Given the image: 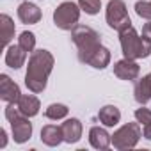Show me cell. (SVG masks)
Segmentation results:
<instances>
[{"label":"cell","mask_w":151,"mask_h":151,"mask_svg":"<svg viewBox=\"0 0 151 151\" xmlns=\"http://www.w3.org/2000/svg\"><path fill=\"white\" fill-rule=\"evenodd\" d=\"M71 37H73V43L77 45L78 48V60L82 62L91 52H94L96 48L101 46V39H100V34L87 27V25H75L71 29Z\"/></svg>","instance_id":"obj_3"},{"label":"cell","mask_w":151,"mask_h":151,"mask_svg":"<svg viewBox=\"0 0 151 151\" xmlns=\"http://www.w3.org/2000/svg\"><path fill=\"white\" fill-rule=\"evenodd\" d=\"M133 96H135V101L140 103V105H146L151 100V73L135 82Z\"/></svg>","instance_id":"obj_13"},{"label":"cell","mask_w":151,"mask_h":151,"mask_svg":"<svg viewBox=\"0 0 151 151\" xmlns=\"http://www.w3.org/2000/svg\"><path fill=\"white\" fill-rule=\"evenodd\" d=\"M60 128H62V133H64V142L75 144V142L80 140V137H82V123L77 117L66 119Z\"/></svg>","instance_id":"obj_11"},{"label":"cell","mask_w":151,"mask_h":151,"mask_svg":"<svg viewBox=\"0 0 151 151\" xmlns=\"http://www.w3.org/2000/svg\"><path fill=\"white\" fill-rule=\"evenodd\" d=\"M135 119H137V123L142 124V126L149 124V123H151V110H149V109H137V110H135Z\"/></svg>","instance_id":"obj_24"},{"label":"cell","mask_w":151,"mask_h":151,"mask_svg":"<svg viewBox=\"0 0 151 151\" xmlns=\"http://www.w3.org/2000/svg\"><path fill=\"white\" fill-rule=\"evenodd\" d=\"M7 144V135H6V130H0V147H6Z\"/></svg>","instance_id":"obj_26"},{"label":"cell","mask_w":151,"mask_h":151,"mask_svg":"<svg viewBox=\"0 0 151 151\" xmlns=\"http://www.w3.org/2000/svg\"><path fill=\"white\" fill-rule=\"evenodd\" d=\"M68 112H69V109H68L66 105H62V103H52V105H48V109L45 110V116H46L48 119L57 121V119H64V117L68 116Z\"/></svg>","instance_id":"obj_20"},{"label":"cell","mask_w":151,"mask_h":151,"mask_svg":"<svg viewBox=\"0 0 151 151\" xmlns=\"http://www.w3.org/2000/svg\"><path fill=\"white\" fill-rule=\"evenodd\" d=\"M18 18L25 25H34V23H37L41 20V9L36 4L22 2L20 7H18Z\"/></svg>","instance_id":"obj_12"},{"label":"cell","mask_w":151,"mask_h":151,"mask_svg":"<svg viewBox=\"0 0 151 151\" xmlns=\"http://www.w3.org/2000/svg\"><path fill=\"white\" fill-rule=\"evenodd\" d=\"M41 140L43 144L53 147V146H59L62 140H64V133H62V128L60 126H55V124H46L43 126L41 130Z\"/></svg>","instance_id":"obj_16"},{"label":"cell","mask_w":151,"mask_h":151,"mask_svg":"<svg viewBox=\"0 0 151 151\" xmlns=\"http://www.w3.org/2000/svg\"><path fill=\"white\" fill-rule=\"evenodd\" d=\"M0 98L7 103H18V100L22 98L20 87L16 82L11 80L9 75H0Z\"/></svg>","instance_id":"obj_9"},{"label":"cell","mask_w":151,"mask_h":151,"mask_svg":"<svg viewBox=\"0 0 151 151\" xmlns=\"http://www.w3.org/2000/svg\"><path fill=\"white\" fill-rule=\"evenodd\" d=\"M142 37L147 39V41H151V22L142 27Z\"/></svg>","instance_id":"obj_25"},{"label":"cell","mask_w":151,"mask_h":151,"mask_svg":"<svg viewBox=\"0 0 151 151\" xmlns=\"http://www.w3.org/2000/svg\"><path fill=\"white\" fill-rule=\"evenodd\" d=\"M18 107H20V110H22L23 116L34 117V116L39 114L41 103H39V100L34 94H22V98L18 100Z\"/></svg>","instance_id":"obj_17"},{"label":"cell","mask_w":151,"mask_h":151,"mask_svg":"<svg viewBox=\"0 0 151 151\" xmlns=\"http://www.w3.org/2000/svg\"><path fill=\"white\" fill-rule=\"evenodd\" d=\"M0 30H2V46L7 48L14 37V22L7 14H0Z\"/></svg>","instance_id":"obj_19"},{"label":"cell","mask_w":151,"mask_h":151,"mask_svg":"<svg viewBox=\"0 0 151 151\" xmlns=\"http://www.w3.org/2000/svg\"><path fill=\"white\" fill-rule=\"evenodd\" d=\"M53 55L48 50H36L32 52L27 66V75H25V86L30 93L37 94L46 89L48 77L53 69Z\"/></svg>","instance_id":"obj_1"},{"label":"cell","mask_w":151,"mask_h":151,"mask_svg":"<svg viewBox=\"0 0 151 151\" xmlns=\"http://www.w3.org/2000/svg\"><path fill=\"white\" fill-rule=\"evenodd\" d=\"M135 13L140 18H146L151 22V0H139L135 4Z\"/></svg>","instance_id":"obj_23"},{"label":"cell","mask_w":151,"mask_h":151,"mask_svg":"<svg viewBox=\"0 0 151 151\" xmlns=\"http://www.w3.org/2000/svg\"><path fill=\"white\" fill-rule=\"evenodd\" d=\"M142 135H144L147 140H151V123L144 126V130H142Z\"/></svg>","instance_id":"obj_27"},{"label":"cell","mask_w":151,"mask_h":151,"mask_svg":"<svg viewBox=\"0 0 151 151\" xmlns=\"http://www.w3.org/2000/svg\"><path fill=\"white\" fill-rule=\"evenodd\" d=\"M27 60V50H23L20 45H13V46H7V52H6V64L13 69H20Z\"/></svg>","instance_id":"obj_14"},{"label":"cell","mask_w":151,"mask_h":151,"mask_svg":"<svg viewBox=\"0 0 151 151\" xmlns=\"http://www.w3.org/2000/svg\"><path fill=\"white\" fill-rule=\"evenodd\" d=\"M82 62L84 64H89V66H93L96 69H103V68H107L110 64V50L101 45L100 48H96L94 52H91Z\"/></svg>","instance_id":"obj_10"},{"label":"cell","mask_w":151,"mask_h":151,"mask_svg":"<svg viewBox=\"0 0 151 151\" xmlns=\"http://www.w3.org/2000/svg\"><path fill=\"white\" fill-rule=\"evenodd\" d=\"M89 142L93 147L96 149H107L112 144V135H109V132L105 128L100 126H93L89 130Z\"/></svg>","instance_id":"obj_15"},{"label":"cell","mask_w":151,"mask_h":151,"mask_svg":"<svg viewBox=\"0 0 151 151\" xmlns=\"http://www.w3.org/2000/svg\"><path fill=\"white\" fill-rule=\"evenodd\" d=\"M9 123H11V130H13V139H14V142L23 144V142H27V140L32 137V123L29 121L27 116L20 114V116H16V117H14L13 121H9Z\"/></svg>","instance_id":"obj_7"},{"label":"cell","mask_w":151,"mask_h":151,"mask_svg":"<svg viewBox=\"0 0 151 151\" xmlns=\"http://www.w3.org/2000/svg\"><path fill=\"white\" fill-rule=\"evenodd\" d=\"M140 73V66L133 59H123L114 64V75L121 80H135Z\"/></svg>","instance_id":"obj_8"},{"label":"cell","mask_w":151,"mask_h":151,"mask_svg":"<svg viewBox=\"0 0 151 151\" xmlns=\"http://www.w3.org/2000/svg\"><path fill=\"white\" fill-rule=\"evenodd\" d=\"M80 6L75 2H62L55 11H53V23L60 30H71L78 23L80 18Z\"/></svg>","instance_id":"obj_4"},{"label":"cell","mask_w":151,"mask_h":151,"mask_svg":"<svg viewBox=\"0 0 151 151\" xmlns=\"http://www.w3.org/2000/svg\"><path fill=\"white\" fill-rule=\"evenodd\" d=\"M105 18H107L109 27L114 29V30H117V32L132 25V20L128 16L126 4L123 2V0H110V2L107 4Z\"/></svg>","instance_id":"obj_6"},{"label":"cell","mask_w":151,"mask_h":151,"mask_svg":"<svg viewBox=\"0 0 151 151\" xmlns=\"http://www.w3.org/2000/svg\"><path fill=\"white\" fill-rule=\"evenodd\" d=\"M98 119L100 123H103L105 126H116L121 121V112L116 105H105L100 109L98 112Z\"/></svg>","instance_id":"obj_18"},{"label":"cell","mask_w":151,"mask_h":151,"mask_svg":"<svg viewBox=\"0 0 151 151\" xmlns=\"http://www.w3.org/2000/svg\"><path fill=\"white\" fill-rule=\"evenodd\" d=\"M18 45H20L23 50H27V52H34V48H36V36H34L32 32L25 30V32H22L20 37H18Z\"/></svg>","instance_id":"obj_21"},{"label":"cell","mask_w":151,"mask_h":151,"mask_svg":"<svg viewBox=\"0 0 151 151\" xmlns=\"http://www.w3.org/2000/svg\"><path fill=\"white\" fill-rule=\"evenodd\" d=\"M119 43H121V50L123 55L126 59H144L151 53V41L140 37L137 34V30L133 29V25L119 30Z\"/></svg>","instance_id":"obj_2"},{"label":"cell","mask_w":151,"mask_h":151,"mask_svg":"<svg viewBox=\"0 0 151 151\" xmlns=\"http://www.w3.org/2000/svg\"><path fill=\"white\" fill-rule=\"evenodd\" d=\"M78 6L87 14H98L100 9H101V2H100V0H78Z\"/></svg>","instance_id":"obj_22"},{"label":"cell","mask_w":151,"mask_h":151,"mask_svg":"<svg viewBox=\"0 0 151 151\" xmlns=\"http://www.w3.org/2000/svg\"><path fill=\"white\" fill-rule=\"evenodd\" d=\"M142 137V132H140V126L139 123H128L124 126H121L119 130L114 132L112 135V144L116 149L123 151V149H132L137 146L139 139Z\"/></svg>","instance_id":"obj_5"}]
</instances>
